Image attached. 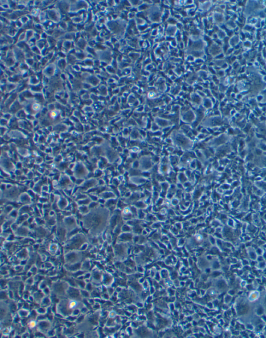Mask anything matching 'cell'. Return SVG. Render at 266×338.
<instances>
[{
	"instance_id": "6da1fadb",
	"label": "cell",
	"mask_w": 266,
	"mask_h": 338,
	"mask_svg": "<svg viewBox=\"0 0 266 338\" xmlns=\"http://www.w3.org/2000/svg\"><path fill=\"white\" fill-rule=\"evenodd\" d=\"M40 109V105L38 104H34L33 105V110H39V109Z\"/></svg>"
},
{
	"instance_id": "7a4b0ae2",
	"label": "cell",
	"mask_w": 266,
	"mask_h": 338,
	"mask_svg": "<svg viewBox=\"0 0 266 338\" xmlns=\"http://www.w3.org/2000/svg\"><path fill=\"white\" fill-rule=\"evenodd\" d=\"M51 116L53 117H55L57 116V114L55 112H52L51 113Z\"/></svg>"
}]
</instances>
